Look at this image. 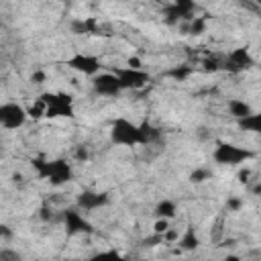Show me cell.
I'll list each match as a JSON object with an SVG mask.
<instances>
[{"label": "cell", "instance_id": "obj_1", "mask_svg": "<svg viewBox=\"0 0 261 261\" xmlns=\"http://www.w3.org/2000/svg\"><path fill=\"white\" fill-rule=\"evenodd\" d=\"M155 137H157V130L147 122L137 124V122H133V120H128L124 116H118L110 124V141L114 145H120V147L147 145Z\"/></svg>", "mask_w": 261, "mask_h": 261}, {"label": "cell", "instance_id": "obj_2", "mask_svg": "<svg viewBox=\"0 0 261 261\" xmlns=\"http://www.w3.org/2000/svg\"><path fill=\"white\" fill-rule=\"evenodd\" d=\"M33 167L37 175L41 179H47L51 186H63L73 177V169L65 159H53V161L33 159Z\"/></svg>", "mask_w": 261, "mask_h": 261}, {"label": "cell", "instance_id": "obj_3", "mask_svg": "<svg viewBox=\"0 0 261 261\" xmlns=\"http://www.w3.org/2000/svg\"><path fill=\"white\" fill-rule=\"evenodd\" d=\"M255 157V153L247 147L234 145V143H218L212 151V159L218 165H226V167H237L243 165L247 161H251Z\"/></svg>", "mask_w": 261, "mask_h": 261}, {"label": "cell", "instance_id": "obj_4", "mask_svg": "<svg viewBox=\"0 0 261 261\" xmlns=\"http://www.w3.org/2000/svg\"><path fill=\"white\" fill-rule=\"evenodd\" d=\"M41 102L45 104L47 118H71L73 116V98L65 92H43Z\"/></svg>", "mask_w": 261, "mask_h": 261}, {"label": "cell", "instance_id": "obj_5", "mask_svg": "<svg viewBox=\"0 0 261 261\" xmlns=\"http://www.w3.org/2000/svg\"><path fill=\"white\" fill-rule=\"evenodd\" d=\"M65 65L80 73V75H86V77H96L98 73H102V61L100 57L92 55V53H73L71 57L65 59Z\"/></svg>", "mask_w": 261, "mask_h": 261}, {"label": "cell", "instance_id": "obj_6", "mask_svg": "<svg viewBox=\"0 0 261 261\" xmlns=\"http://www.w3.org/2000/svg\"><path fill=\"white\" fill-rule=\"evenodd\" d=\"M116 77H118V82H120V88H122V92L124 90H141V88H145L147 84H149V80H151V75L145 71V69H135V67H128V65H124V67H114V69H110Z\"/></svg>", "mask_w": 261, "mask_h": 261}, {"label": "cell", "instance_id": "obj_7", "mask_svg": "<svg viewBox=\"0 0 261 261\" xmlns=\"http://www.w3.org/2000/svg\"><path fill=\"white\" fill-rule=\"evenodd\" d=\"M29 118V110L20 102H4L0 106V124L6 130L20 128Z\"/></svg>", "mask_w": 261, "mask_h": 261}, {"label": "cell", "instance_id": "obj_8", "mask_svg": "<svg viewBox=\"0 0 261 261\" xmlns=\"http://www.w3.org/2000/svg\"><path fill=\"white\" fill-rule=\"evenodd\" d=\"M61 218H63L65 232L71 234V237H75V234H92V232H94L90 220H88L80 210H75V208H67V210L61 214Z\"/></svg>", "mask_w": 261, "mask_h": 261}, {"label": "cell", "instance_id": "obj_9", "mask_svg": "<svg viewBox=\"0 0 261 261\" xmlns=\"http://www.w3.org/2000/svg\"><path fill=\"white\" fill-rule=\"evenodd\" d=\"M90 82H92V90L98 96H104V98H116L122 92L120 82L112 71H102L96 77H92Z\"/></svg>", "mask_w": 261, "mask_h": 261}, {"label": "cell", "instance_id": "obj_10", "mask_svg": "<svg viewBox=\"0 0 261 261\" xmlns=\"http://www.w3.org/2000/svg\"><path fill=\"white\" fill-rule=\"evenodd\" d=\"M253 63H255V61H253L251 51H249L247 47H237V49H232V51L228 53V57H226V61H224V69H228V71H232V73H241V71L253 67Z\"/></svg>", "mask_w": 261, "mask_h": 261}, {"label": "cell", "instance_id": "obj_11", "mask_svg": "<svg viewBox=\"0 0 261 261\" xmlns=\"http://www.w3.org/2000/svg\"><path fill=\"white\" fill-rule=\"evenodd\" d=\"M108 194L106 192H98V190H82L75 198V204L80 210H86V212H92V210H98L102 206L108 204Z\"/></svg>", "mask_w": 261, "mask_h": 261}, {"label": "cell", "instance_id": "obj_12", "mask_svg": "<svg viewBox=\"0 0 261 261\" xmlns=\"http://www.w3.org/2000/svg\"><path fill=\"white\" fill-rule=\"evenodd\" d=\"M194 10H196V4L190 0H175L173 4H169L165 8L169 20H192Z\"/></svg>", "mask_w": 261, "mask_h": 261}, {"label": "cell", "instance_id": "obj_13", "mask_svg": "<svg viewBox=\"0 0 261 261\" xmlns=\"http://www.w3.org/2000/svg\"><path fill=\"white\" fill-rule=\"evenodd\" d=\"M226 108H228V114H230L237 122L243 120V118H247V116L253 112L251 104L245 102V100H241V98H230V100L226 102Z\"/></svg>", "mask_w": 261, "mask_h": 261}, {"label": "cell", "instance_id": "obj_14", "mask_svg": "<svg viewBox=\"0 0 261 261\" xmlns=\"http://www.w3.org/2000/svg\"><path fill=\"white\" fill-rule=\"evenodd\" d=\"M153 214H155V218L173 220V218H175V214H177V204H175L173 200H169V198H163V200H159V202L155 204Z\"/></svg>", "mask_w": 261, "mask_h": 261}, {"label": "cell", "instance_id": "obj_15", "mask_svg": "<svg viewBox=\"0 0 261 261\" xmlns=\"http://www.w3.org/2000/svg\"><path fill=\"white\" fill-rule=\"evenodd\" d=\"M175 245H177L181 251H194V249H198L200 239H198V234H196L194 226L184 228V232H179V239H177V243H175Z\"/></svg>", "mask_w": 261, "mask_h": 261}, {"label": "cell", "instance_id": "obj_16", "mask_svg": "<svg viewBox=\"0 0 261 261\" xmlns=\"http://www.w3.org/2000/svg\"><path fill=\"white\" fill-rule=\"evenodd\" d=\"M237 126H239L241 130L261 135V110H259V112H251L247 118L239 120V122H237Z\"/></svg>", "mask_w": 261, "mask_h": 261}, {"label": "cell", "instance_id": "obj_17", "mask_svg": "<svg viewBox=\"0 0 261 261\" xmlns=\"http://www.w3.org/2000/svg\"><path fill=\"white\" fill-rule=\"evenodd\" d=\"M88 261H133V259L126 257V255H122L116 249H104V251H98V253L90 255Z\"/></svg>", "mask_w": 261, "mask_h": 261}, {"label": "cell", "instance_id": "obj_18", "mask_svg": "<svg viewBox=\"0 0 261 261\" xmlns=\"http://www.w3.org/2000/svg\"><path fill=\"white\" fill-rule=\"evenodd\" d=\"M206 31V18L204 16H194L190 20V27H188V33L190 35H202Z\"/></svg>", "mask_w": 261, "mask_h": 261}, {"label": "cell", "instance_id": "obj_19", "mask_svg": "<svg viewBox=\"0 0 261 261\" xmlns=\"http://www.w3.org/2000/svg\"><path fill=\"white\" fill-rule=\"evenodd\" d=\"M0 261H22V255H20L16 249L2 247V249H0Z\"/></svg>", "mask_w": 261, "mask_h": 261}, {"label": "cell", "instance_id": "obj_20", "mask_svg": "<svg viewBox=\"0 0 261 261\" xmlns=\"http://www.w3.org/2000/svg\"><path fill=\"white\" fill-rule=\"evenodd\" d=\"M169 228H171V220H165V218H155V222H153V234L163 237V234H165Z\"/></svg>", "mask_w": 261, "mask_h": 261}, {"label": "cell", "instance_id": "obj_21", "mask_svg": "<svg viewBox=\"0 0 261 261\" xmlns=\"http://www.w3.org/2000/svg\"><path fill=\"white\" fill-rule=\"evenodd\" d=\"M190 71H192V69H190L188 65H179V67H175V69H171V71H169V75H171L173 80H177V82H181V80H186V77L190 75Z\"/></svg>", "mask_w": 261, "mask_h": 261}, {"label": "cell", "instance_id": "obj_22", "mask_svg": "<svg viewBox=\"0 0 261 261\" xmlns=\"http://www.w3.org/2000/svg\"><path fill=\"white\" fill-rule=\"evenodd\" d=\"M202 65H204V67H202L204 71H218V69H220L218 59H204V61H202Z\"/></svg>", "mask_w": 261, "mask_h": 261}, {"label": "cell", "instance_id": "obj_23", "mask_svg": "<svg viewBox=\"0 0 261 261\" xmlns=\"http://www.w3.org/2000/svg\"><path fill=\"white\" fill-rule=\"evenodd\" d=\"M208 175H210V173H208L206 169H196V171H192L190 179H192V181H196V184H200V181H204Z\"/></svg>", "mask_w": 261, "mask_h": 261}, {"label": "cell", "instance_id": "obj_24", "mask_svg": "<svg viewBox=\"0 0 261 261\" xmlns=\"http://www.w3.org/2000/svg\"><path fill=\"white\" fill-rule=\"evenodd\" d=\"M45 80H47V75H45V71H41V69L31 73V82H33V84H43Z\"/></svg>", "mask_w": 261, "mask_h": 261}, {"label": "cell", "instance_id": "obj_25", "mask_svg": "<svg viewBox=\"0 0 261 261\" xmlns=\"http://www.w3.org/2000/svg\"><path fill=\"white\" fill-rule=\"evenodd\" d=\"M126 65H128V67H135V69H143V61H141L139 57H135V55L126 59Z\"/></svg>", "mask_w": 261, "mask_h": 261}, {"label": "cell", "instance_id": "obj_26", "mask_svg": "<svg viewBox=\"0 0 261 261\" xmlns=\"http://www.w3.org/2000/svg\"><path fill=\"white\" fill-rule=\"evenodd\" d=\"M241 198H228V202H226V206H228V210H232V212H237L239 208H241Z\"/></svg>", "mask_w": 261, "mask_h": 261}, {"label": "cell", "instance_id": "obj_27", "mask_svg": "<svg viewBox=\"0 0 261 261\" xmlns=\"http://www.w3.org/2000/svg\"><path fill=\"white\" fill-rule=\"evenodd\" d=\"M75 157H77L80 161H84V159L88 157V153H86V149H84V147H80V149H77V153H75Z\"/></svg>", "mask_w": 261, "mask_h": 261}, {"label": "cell", "instance_id": "obj_28", "mask_svg": "<svg viewBox=\"0 0 261 261\" xmlns=\"http://www.w3.org/2000/svg\"><path fill=\"white\" fill-rule=\"evenodd\" d=\"M220 261H241V259H239L237 255H226V257H224V259H220Z\"/></svg>", "mask_w": 261, "mask_h": 261}]
</instances>
